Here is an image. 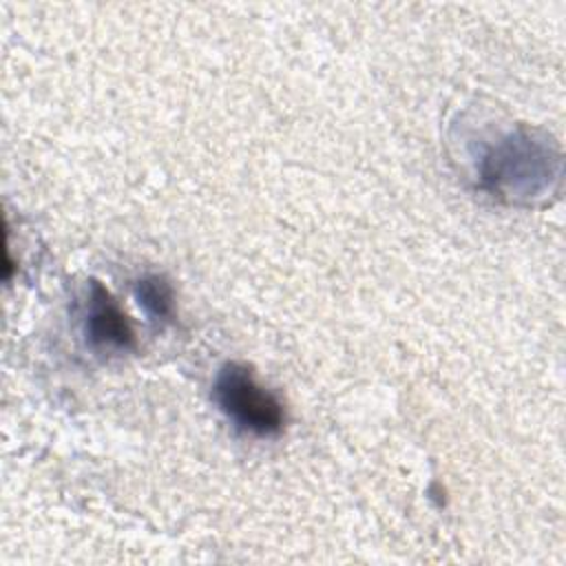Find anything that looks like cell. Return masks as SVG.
<instances>
[{
    "mask_svg": "<svg viewBox=\"0 0 566 566\" xmlns=\"http://www.w3.org/2000/svg\"><path fill=\"white\" fill-rule=\"evenodd\" d=\"M559 175V148L548 135L528 126L497 137L478 161L480 188L504 203H531L544 197Z\"/></svg>",
    "mask_w": 566,
    "mask_h": 566,
    "instance_id": "obj_1",
    "label": "cell"
},
{
    "mask_svg": "<svg viewBox=\"0 0 566 566\" xmlns=\"http://www.w3.org/2000/svg\"><path fill=\"white\" fill-rule=\"evenodd\" d=\"M212 396L223 416L245 433L272 438L285 427L287 416L281 398L261 385L245 363H226L217 371Z\"/></svg>",
    "mask_w": 566,
    "mask_h": 566,
    "instance_id": "obj_2",
    "label": "cell"
},
{
    "mask_svg": "<svg viewBox=\"0 0 566 566\" xmlns=\"http://www.w3.org/2000/svg\"><path fill=\"white\" fill-rule=\"evenodd\" d=\"M84 336L93 347L99 349L128 352L137 345L135 329L126 312L99 281H91L86 292Z\"/></svg>",
    "mask_w": 566,
    "mask_h": 566,
    "instance_id": "obj_3",
    "label": "cell"
},
{
    "mask_svg": "<svg viewBox=\"0 0 566 566\" xmlns=\"http://www.w3.org/2000/svg\"><path fill=\"white\" fill-rule=\"evenodd\" d=\"M135 298L153 321L170 323L175 318V290L166 276H142L135 283Z\"/></svg>",
    "mask_w": 566,
    "mask_h": 566,
    "instance_id": "obj_4",
    "label": "cell"
}]
</instances>
